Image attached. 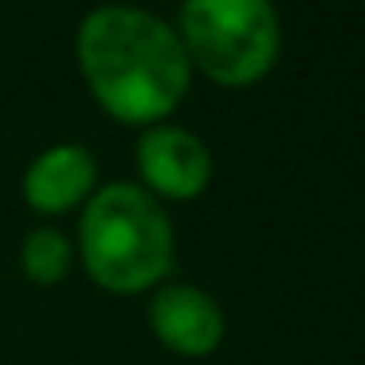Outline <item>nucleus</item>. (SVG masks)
<instances>
[{"mask_svg":"<svg viewBox=\"0 0 365 365\" xmlns=\"http://www.w3.org/2000/svg\"><path fill=\"white\" fill-rule=\"evenodd\" d=\"M79 59L95 98L126 122H158L189 87L181 36L142 9H95L79 28Z\"/></svg>","mask_w":365,"mask_h":365,"instance_id":"f257e3e1","label":"nucleus"},{"mask_svg":"<svg viewBox=\"0 0 365 365\" xmlns=\"http://www.w3.org/2000/svg\"><path fill=\"white\" fill-rule=\"evenodd\" d=\"M83 259L110 291H142L173 263V228L145 189L126 181L103 185L79 224Z\"/></svg>","mask_w":365,"mask_h":365,"instance_id":"f03ea898","label":"nucleus"},{"mask_svg":"<svg viewBox=\"0 0 365 365\" xmlns=\"http://www.w3.org/2000/svg\"><path fill=\"white\" fill-rule=\"evenodd\" d=\"M189 63L220 83H252L279 56V20L263 0H189L181 9Z\"/></svg>","mask_w":365,"mask_h":365,"instance_id":"7ed1b4c3","label":"nucleus"},{"mask_svg":"<svg viewBox=\"0 0 365 365\" xmlns=\"http://www.w3.org/2000/svg\"><path fill=\"white\" fill-rule=\"evenodd\" d=\"M138 169H142L145 185L158 189L161 197L189 200L205 192L212 158H208V145L189 130L153 126L138 138Z\"/></svg>","mask_w":365,"mask_h":365,"instance_id":"20e7f679","label":"nucleus"},{"mask_svg":"<svg viewBox=\"0 0 365 365\" xmlns=\"http://www.w3.org/2000/svg\"><path fill=\"white\" fill-rule=\"evenodd\" d=\"M150 322H153V334L169 349L189 354V357L212 354L224 338V314L216 307V299L205 294L200 287H185V283L161 287L153 294Z\"/></svg>","mask_w":365,"mask_h":365,"instance_id":"39448f33","label":"nucleus"},{"mask_svg":"<svg viewBox=\"0 0 365 365\" xmlns=\"http://www.w3.org/2000/svg\"><path fill=\"white\" fill-rule=\"evenodd\" d=\"M95 185V158L87 145H51L28 165L24 173V197L40 212H63L75 200H83Z\"/></svg>","mask_w":365,"mask_h":365,"instance_id":"423d86ee","label":"nucleus"},{"mask_svg":"<svg viewBox=\"0 0 365 365\" xmlns=\"http://www.w3.org/2000/svg\"><path fill=\"white\" fill-rule=\"evenodd\" d=\"M71 263V244L56 228H32L24 236V271L36 283H59Z\"/></svg>","mask_w":365,"mask_h":365,"instance_id":"0eeeda50","label":"nucleus"}]
</instances>
